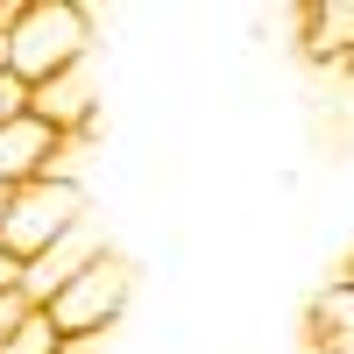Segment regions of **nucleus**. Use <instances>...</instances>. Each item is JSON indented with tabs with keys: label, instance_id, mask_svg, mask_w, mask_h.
Returning a JSON list of instances; mask_svg holds the SVG:
<instances>
[{
	"label": "nucleus",
	"instance_id": "1",
	"mask_svg": "<svg viewBox=\"0 0 354 354\" xmlns=\"http://www.w3.org/2000/svg\"><path fill=\"white\" fill-rule=\"evenodd\" d=\"M93 57V15L78 0H21L15 21H8V71L36 93L50 78H71L85 71Z\"/></svg>",
	"mask_w": 354,
	"mask_h": 354
},
{
	"label": "nucleus",
	"instance_id": "2",
	"mask_svg": "<svg viewBox=\"0 0 354 354\" xmlns=\"http://www.w3.org/2000/svg\"><path fill=\"white\" fill-rule=\"evenodd\" d=\"M71 227H85V192L71 177H36V185L8 192V213H0V248L15 262H36L43 248H57Z\"/></svg>",
	"mask_w": 354,
	"mask_h": 354
},
{
	"label": "nucleus",
	"instance_id": "3",
	"mask_svg": "<svg viewBox=\"0 0 354 354\" xmlns=\"http://www.w3.org/2000/svg\"><path fill=\"white\" fill-rule=\"evenodd\" d=\"M121 305H128V262L106 248V255L85 262V270H78L64 290H57L43 312H50V326H57V333H113Z\"/></svg>",
	"mask_w": 354,
	"mask_h": 354
},
{
	"label": "nucleus",
	"instance_id": "4",
	"mask_svg": "<svg viewBox=\"0 0 354 354\" xmlns=\"http://www.w3.org/2000/svg\"><path fill=\"white\" fill-rule=\"evenodd\" d=\"M64 149H71V142L57 128H43L36 113L8 121V128H0V192H21V185H36V177H50Z\"/></svg>",
	"mask_w": 354,
	"mask_h": 354
},
{
	"label": "nucleus",
	"instance_id": "5",
	"mask_svg": "<svg viewBox=\"0 0 354 354\" xmlns=\"http://www.w3.org/2000/svg\"><path fill=\"white\" fill-rule=\"evenodd\" d=\"M93 255H106V248H100V234H93V227H71L57 248H43L36 262H21V298L43 312V305H50L57 290H64V283L85 270V262H93Z\"/></svg>",
	"mask_w": 354,
	"mask_h": 354
},
{
	"label": "nucleus",
	"instance_id": "6",
	"mask_svg": "<svg viewBox=\"0 0 354 354\" xmlns=\"http://www.w3.org/2000/svg\"><path fill=\"white\" fill-rule=\"evenodd\" d=\"M28 113H36L43 128H57L64 142H78L85 128H93L100 100H93V85H85V71H71V78H50V85H36V93H28Z\"/></svg>",
	"mask_w": 354,
	"mask_h": 354
},
{
	"label": "nucleus",
	"instance_id": "7",
	"mask_svg": "<svg viewBox=\"0 0 354 354\" xmlns=\"http://www.w3.org/2000/svg\"><path fill=\"white\" fill-rule=\"evenodd\" d=\"M298 43H305L312 64H354V0H319V8H305Z\"/></svg>",
	"mask_w": 354,
	"mask_h": 354
},
{
	"label": "nucleus",
	"instance_id": "8",
	"mask_svg": "<svg viewBox=\"0 0 354 354\" xmlns=\"http://www.w3.org/2000/svg\"><path fill=\"white\" fill-rule=\"evenodd\" d=\"M312 326H319L326 347H354V290H347V283H333L326 298L312 305Z\"/></svg>",
	"mask_w": 354,
	"mask_h": 354
},
{
	"label": "nucleus",
	"instance_id": "9",
	"mask_svg": "<svg viewBox=\"0 0 354 354\" xmlns=\"http://www.w3.org/2000/svg\"><path fill=\"white\" fill-rule=\"evenodd\" d=\"M57 340L64 333L50 326V312H21V326L0 340V354H57Z\"/></svg>",
	"mask_w": 354,
	"mask_h": 354
},
{
	"label": "nucleus",
	"instance_id": "10",
	"mask_svg": "<svg viewBox=\"0 0 354 354\" xmlns=\"http://www.w3.org/2000/svg\"><path fill=\"white\" fill-rule=\"evenodd\" d=\"M21 113H28V85H21L15 71H0V128L21 121Z\"/></svg>",
	"mask_w": 354,
	"mask_h": 354
},
{
	"label": "nucleus",
	"instance_id": "11",
	"mask_svg": "<svg viewBox=\"0 0 354 354\" xmlns=\"http://www.w3.org/2000/svg\"><path fill=\"white\" fill-rule=\"evenodd\" d=\"M21 312H36V305H28L21 290H8V298H0V340H8V333L21 326Z\"/></svg>",
	"mask_w": 354,
	"mask_h": 354
},
{
	"label": "nucleus",
	"instance_id": "12",
	"mask_svg": "<svg viewBox=\"0 0 354 354\" xmlns=\"http://www.w3.org/2000/svg\"><path fill=\"white\" fill-rule=\"evenodd\" d=\"M57 354H106V333H64Z\"/></svg>",
	"mask_w": 354,
	"mask_h": 354
},
{
	"label": "nucleus",
	"instance_id": "13",
	"mask_svg": "<svg viewBox=\"0 0 354 354\" xmlns=\"http://www.w3.org/2000/svg\"><path fill=\"white\" fill-rule=\"evenodd\" d=\"M8 290H21V262H15L8 248H0V298H8Z\"/></svg>",
	"mask_w": 354,
	"mask_h": 354
},
{
	"label": "nucleus",
	"instance_id": "14",
	"mask_svg": "<svg viewBox=\"0 0 354 354\" xmlns=\"http://www.w3.org/2000/svg\"><path fill=\"white\" fill-rule=\"evenodd\" d=\"M15 8H21V0H0V43H8V21H15Z\"/></svg>",
	"mask_w": 354,
	"mask_h": 354
},
{
	"label": "nucleus",
	"instance_id": "15",
	"mask_svg": "<svg viewBox=\"0 0 354 354\" xmlns=\"http://www.w3.org/2000/svg\"><path fill=\"white\" fill-rule=\"evenodd\" d=\"M326 354H354V347H326Z\"/></svg>",
	"mask_w": 354,
	"mask_h": 354
},
{
	"label": "nucleus",
	"instance_id": "16",
	"mask_svg": "<svg viewBox=\"0 0 354 354\" xmlns=\"http://www.w3.org/2000/svg\"><path fill=\"white\" fill-rule=\"evenodd\" d=\"M0 213H8V192H0Z\"/></svg>",
	"mask_w": 354,
	"mask_h": 354
}]
</instances>
